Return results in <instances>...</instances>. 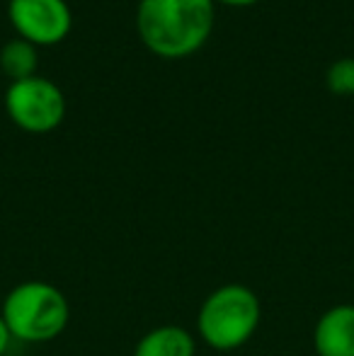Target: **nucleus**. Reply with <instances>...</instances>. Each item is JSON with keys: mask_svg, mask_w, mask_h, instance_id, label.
Listing matches in <instances>:
<instances>
[{"mask_svg": "<svg viewBox=\"0 0 354 356\" xmlns=\"http://www.w3.org/2000/svg\"><path fill=\"white\" fill-rule=\"evenodd\" d=\"M223 3H231V5H248V3H255V0H223Z\"/></svg>", "mask_w": 354, "mask_h": 356, "instance_id": "obj_11", "label": "nucleus"}, {"mask_svg": "<svg viewBox=\"0 0 354 356\" xmlns=\"http://www.w3.org/2000/svg\"><path fill=\"white\" fill-rule=\"evenodd\" d=\"M10 17L24 39L54 44L71 29L66 0H10Z\"/></svg>", "mask_w": 354, "mask_h": 356, "instance_id": "obj_5", "label": "nucleus"}, {"mask_svg": "<svg viewBox=\"0 0 354 356\" xmlns=\"http://www.w3.org/2000/svg\"><path fill=\"white\" fill-rule=\"evenodd\" d=\"M10 339H13V334H10L8 325H5V320L0 318V356H3L5 352H8V347H10Z\"/></svg>", "mask_w": 354, "mask_h": 356, "instance_id": "obj_10", "label": "nucleus"}, {"mask_svg": "<svg viewBox=\"0 0 354 356\" xmlns=\"http://www.w3.org/2000/svg\"><path fill=\"white\" fill-rule=\"evenodd\" d=\"M318 356H354V305L325 310L313 330Z\"/></svg>", "mask_w": 354, "mask_h": 356, "instance_id": "obj_6", "label": "nucleus"}, {"mask_svg": "<svg viewBox=\"0 0 354 356\" xmlns=\"http://www.w3.org/2000/svg\"><path fill=\"white\" fill-rule=\"evenodd\" d=\"M10 117L29 131H49L66 114V97L54 80L44 75H27L13 80L5 92Z\"/></svg>", "mask_w": 354, "mask_h": 356, "instance_id": "obj_4", "label": "nucleus"}, {"mask_svg": "<svg viewBox=\"0 0 354 356\" xmlns=\"http://www.w3.org/2000/svg\"><path fill=\"white\" fill-rule=\"evenodd\" d=\"M325 83L332 92H340V95L354 92V58L352 56L337 58V61L328 68Z\"/></svg>", "mask_w": 354, "mask_h": 356, "instance_id": "obj_9", "label": "nucleus"}, {"mask_svg": "<svg viewBox=\"0 0 354 356\" xmlns=\"http://www.w3.org/2000/svg\"><path fill=\"white\" fill-rule=\"evenodd\" d=\"M10 334L22 342H51L66 330L71 308L56 286L47 282H24L5 296L3 313Z\"/></svg>", "mask_w": 354, "mask_h": 356, "instance_id": "obj_2", "label": "nucleus"}, {"mask_svg": "<svg viewBox=\"0 0 354 356\" xmlns=\"http://www.w3.org/2000/svg\"><path fill=\"white\" fill-rule=\"evenodd\" d=\"M134 356H194V339L184 327L163 325L143 334Z\"/></svg>", "mask_w": 354, "mask_h": 356, "instance_id": "obj_7", "label": "nucleus"}, {"mask_svg": "<svg viewBox=\"0 0 354 356\" xmlns=\"http://www.w3.org/2000/svg\"><path fill=\"white\" fill-rule=\"evenodd\" d=\"M138 34L161 56H184L199 49L214 27V0H141Z\"/></svg>", "mask_w": 354, "mask_h": 356, "instance_id": "obj_1", "label": "nucleus"}, {"mask_svg": "<svg viewBox=\"0 0 354 356\" xmlns=\"http://www.w3.org/2000/svg\"><path fill=\"white\" fill-rule=\"evenodd\" d=\"M260 298L241 284H228L209 293L199 310L202 339L218 352H231L248 342L260 325Z\"/></svg>", "mask_w": 354, "mask_h": 356, "instance_id": "obj_3", "label": "nucleus"}, {"mask_svg": "<svg viewBox=\"0 0 354 356\" xmlns=\"http://www.w3.org/2000/svg\"><path fill=\"white\" fill-rule=\"evenodd\" d=\"M37 49H34V42L24 37H15L10 42L3 44L0 49V66L8 75H13V80L27 78V75H34V68H37Z\"/></svg>", "mask_w": 354, "mask_h": 356, "instance_id": "obj_8", "label": "nucleus"}]
</instances>
